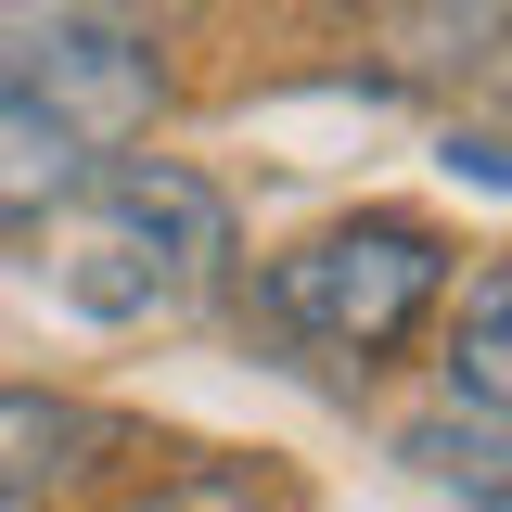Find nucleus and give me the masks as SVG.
Segmentation results:
<instances>
[{
	"mask_svg": "<svg viewBox=\"0 0 512 512\" xmlns=\"http://www.w3.org/2000/svg\"><path fill=\"white\" fill-rule=\"evenodd\" d=\"M103 436H116V423H103V410H77V397H52V384H0V512L39 500L52 474H77Z\"/></svg>",
	"mask_w": 512,
	"mask_h": 512,
	"instance_id": "39448f33",
	"label": "nucleus"
},
{
	"mask_svg": "<svg viewBox=\"0 0 512 512\" xmlns=\"http://www.w3.org/2000/svg\"><path fill=\"white\" fill-rule=\"evenodd\" d=\"M231 269V205L167 154H116L77 180V231H64L52 282L77 320H180L205 282Z\"/></svg>",
	"mask_w": 512,
	"mask_h": 512,
	"instance_id": "f257e3e1",
	"label": "nucleus"
},
{
	"mask_svg": "<svg viewBox=\"0 0 512 512\" xmlns=\"http://www.w3.org/2000/svg\"><path fill=\"white\" fill-rule=\"evenodd\" d=\"M0 90L13 103H39L64 141H128V128H154L167 103V64L141 26H103V13H0Z\"/></svg>",
	"mask_w": 512,
	"mask_h": 512,
	"instance_id": "7ed1b4c3",
	"label": "nucleus"
},
{
	"mask_svg": "<svg viewBox=\"0 0 512 512\" xmlns=\"http://www.w3.org/2000/svg\"><path fill=\"white\" fill-rule=\"evenodd\" d=\"M128 512H269V474H231V461H192V474H167L154 500Z\"/></svg>",
	"mask_w": 512,
	"mask_h": 512,
	"instance_id": "0eeeda50",
	"label": "nucleus"
},
{
	"mask_svg": "<svg viewBox=\"0 0 512 512\" xmlns=\"http://www.w3.org/2000/svg\"><path fill=\"white\" fill-rule=\"evenodd\" d=\"M436 295H448V244L423 218H346V231H308L295 256L256 269V308L333 359H384Z\"/></svg>",
	"mask_w": 512,
	"mask_h": 512,
	"instance_id": "f03ea898",
	"label": "nucleus"
},
{
	"mask_svg": "<svg viewBox=\"0 0 512 512\" xmlns=\"http://www.w3.org/2000/svg\"><path fill=\"white\" fill-rule=\"evenodd\" d=\"M448 397L474 410V436H500V397H512V269H474L461 333H448Z\"/></svg>",
	"mask_w": 512,
	"mask_h": 512,
	"instance_id": "423d86ee",
	"label": "nucleus"
},
{
	"mask_svg": "<svg viewBox=\"0 0 512 512\" xmlns=\"http://www.w3.org/2000/svg\"><path fill=\"white\" fill-rule=\"evenodd\" d=\"M90 167H103L90 141H64L39 103H13V90H0V244L52 231L64 205H77V180H90Z\"/></svg>",
	"mask_w": 512,
	"mask_h": 512,
	"instance_id": "20e7f679",
	"label": "nucleus"
}]
</instances>
